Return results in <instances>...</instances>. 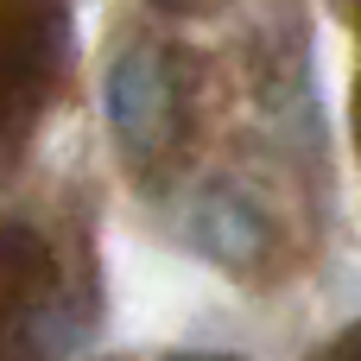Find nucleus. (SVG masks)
<instances>
[{
	"mask_svg": "<svg viewBox=\"0 0 361 361\" xmlns=\"http://www.w3.org/2000/svg\"><path fill=\"white\" fill-rule=\"evenodd\" d=\"M159 6H190V0H159Z\"/></svg>",
	"mask_w": 361,
	"mask_h": 361,
	"instance_id": "obj_3",
	"label": "nucleus"
},
{
	"mask_svg": "<svg viewBox=\"0 0 361 361\" xmlns=\"http://www.w3.org/2000/svg\"><path fill=\"white\" fill-rule=\"evenodd\" d=\"M184 235L203 260L228 267V273H254L273 254V222L254 209V197H241L235 184H209L190 197L184 209Z\"/></svg>",
	"mask_w": 361,
	"mask_h": 361,
	"instance_id": "obj_2",
	"label": "nucleus"
},
{
	"mask_svg": "<svg viewBox=\"0 0 361 361\" xmlns=\"http://www.w3.org/2000/svg\"><path fill=\"white\" fill-rule=\"evenodd\" d=\"M102 108H108V127H114V146L146 165L165 152L171 140V114H178V95H171V70L152 44H127L114 63H108V82H102Z\"/></svg>",
	"mask_w": 361,
	"mask_h": 361,
	"instance_id": "obj_1",
	"label": "nucleus"
}]
</instances>
